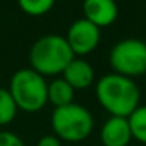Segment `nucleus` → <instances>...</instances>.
Wrapping results in <instances>:
<instances>
[{
    "instance_id": "1",
    "label": "nucleus",
    "mask_w": 146,
    "mask_h": 146,
    "mask_svg": "<svg viewBox=\"0 0 146 146\" xmlns=\"http://www.w3.org/2000/svg\"><path fill=\"white\" fill-rule=\"evenodd\" d=\"M96 98L110 116L129 118L140 107V88L133 79L110 72L96 83Z\"/></svg>"
},
{
    "instance_id": "2",
    "label": "nucleus",
    "mask_w": 146,
    "mask_h": 146,
    "mask_svg": "<svg viewBox=\"0 0 146 146\" xmlns=\"http://www.w3.org/2000/svg\"><path fill=\"white\" fill-rule=\"evenodd\" d=\"M76 58L66 38L60 35H46L36 39L30 49L32 69L44 76L63 74L66 66Z\"/></svg>"
},
{
    "instance_id": "3",
    "label": "nucleus",
    "mask_w": 146,
    "mask_h": 146,
    "mask_svg": "<svg viewBox=\"0 0 146 146\" xmlns=\"http://www.w3.org/2000/svg\"><path fill=\"white\" fill-rule=\"evenodd\" d=\"M17 108L24 111H39L47 104V83L44 77L32 68L19 69L10 80V88Z\"/></svg>"
},
{
    "instance_id": "4",
    "label": "nucleus",
    "mask_w": 146,
    "mask_h": 146,
    "mask_svg": "<svg viewBox=\"0 0 146 146\" xmlns=\"http://www.w3.org/2000/svg\"><path fill=\"white\" fill-rule=\"evenodd\" d=\"M50 124L55 137L64 141L77 143L90 137L94 127V119L88 108L72 102L64 107L54 108Z\"/></svg>"
},
{
    "instance_id": "5",
    "label": "nucleus",
    "mask_w": 146,
    "mask_h": 146,
    "mask_svg": "<svg viewBox=\"0 0 146 146\" xmlns=\"http://www.w3.org/2000/svg\"><path fill=\"white\" fill-rule=\"evenodd\" d=\"M113 72L119 76L133 77L146 72V42L137 38H126L118 41L108 55Z\"/></svg>"
},
{
    "instance_id": "6",
    "label": "nucleus",
    "mask_w": 146,
    "mask_h": 146,
    "mask_svg": "<svg viewBox=\"0 0 146 146\" xmlns=\"http://www.w3.org/2000/svg\"><path fill=\"white\" fill-rule=\"evenodd\" d=\"M66 41L74 55L91 54L101 41V29L86 21L85 17L77 19L68 29Z\"/></svg>"
},
{
    "instance_id": "7",
    "label": "nucleus",
    "mask_w": 146,
    "mask_h": 146,
    "mask_svg": "<svg viewBox=\"0 0 146 146\" xmlns=\"http://www.w3.org/2000/svg\"><path fill=\"white\" fill-rule=\"evenodd\" d=\"M83 17L96 27H108L118 17V5L115 0H83Z\"/></svg>"
},
{
    "instance_id": "8",
    "label": "nucleus",
    "mask_w": 146,
    "mask_h": 146,
    "mask_svg": "<svg viewBox=\"0 0 146 146\" xmlns=\"http://www.w3.org/2000/svg\"><path fill=\"white\" fill-rule=\"evenodd\" d=\"M101 141L104 146H129L132 141V132L127 118H108L101 127Z\"/></svg>"
},
{
    "instance_id": "9",
    "label": "nucleus",
    "mask_w": 146,
    "mask_h": 146,
    "mask_svg": "<svg viewBox=\"0 0 146 146\" xmlns=\"http://www.w3.org/2000/svg\"><path fill=\"white\" fill-rule=\"evenodd\" d=\"M63 79L74 90H85L94 83V69L83 58H74L63 71Z\"/></svg>"
},
{
    "instance_id": "10",
    "label": "nucleus",
    "mask_w": 146,
    "mask_h": 146,
    "mask_svg": "<svg viewBox=\"0 0 146 146\" xmlns=\"http://www.w3.org/2000/svg\"><path fill=\"white\" fill-rule=\"evenodd\" d=\"M76 90L64 79H55L47 85V102H50L55 108L64 107L74 102Z\"/></svg>"
},
{
    "instance_id": "11",
    "label": "nucleus",
    "mask_w": 146,
    "mask_h": 146,
    "mask_svg": "<svg viewBox=\"0 0 146 146\" xmlns=\"http://www.w3.org/2000/svg\"><path fill=\"white\" fill-rule=\"evenodd\" d=\"M129 126L132 132V138L146 145V105H140L132 111L129 118Z\"/></svg>"
},
{
    "instance_id": "12",
    "label": "nucleus",
    "mask_w": 146,
    "mask_h": 146,
    "mask_svg": "<svg viewBox=\"0 0 146 146\" xmlns=\"http://www.w3.org/2000/svg\"><path fill=\"white\" fill-rule=\"evenodd\" d=\"M17 113V105L7 88H0V126L13 123Z\"/></svg>"
},
{
    "instance_id": "13",
    "label": "nucleus",
    "mask_w": 146,
    "mask_h": 146,
    "mask_svg": "<svg viewBox=\"0 0 146 146\" xmlns=\"http://www.w3.org/2000/svg\"><path fill=\"white\" fill-rule=\"evenodd\" d=\"M17 3L29 16H42L54 8L55 0H17Z\"/></svg>"
},
{
    "instance_id": "14",
    "label": "nucleus",
    "mask_w": 146,
    "mask_h": 146,
    "mask_svg": "<svg viewBox=\"0 0 146 146\" xmlns=\"http://www.w3.org/2000/svg\"><path fill=\"white\" fill-rule=\"evenodd\" d=\"M0 146H24L22 140L13 132H0Z\"/></svg>"
},
{
    "instance_id": "15",
    "label": "nucleus",
    "mask_w": 146,
    "mask_h": 146,
    "mask_svg": "<svg viewBox=\"0 0 146 146\" xmlns=\"http://www.w3.org/2000/svg\"><path fill=\"white\" fill-rule=\"evenodd\" d=\"M36 146H61V140L55 135H44L42 138H39Z\"/></svg>"
}]
</instances>
